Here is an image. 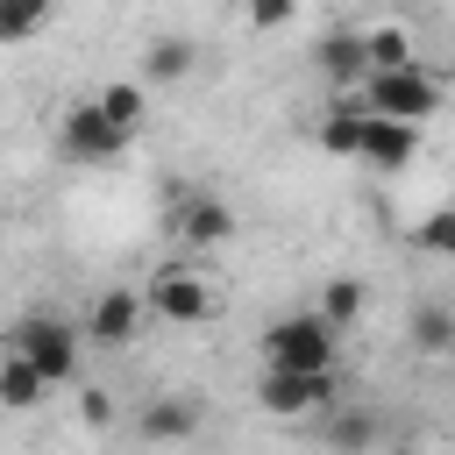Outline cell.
I'll list each match as a JSON object with an SVG mask.
<instances>
[{"label":"cell","mask_w":455,"mask_h":455,"mask_svg":"<svg viewBox=\"0 0 455 455\" xmlns=\"http://www.w3.org/2000/svg\"><path fill=\"white\" fill-rule=\"evenodd\" d=\"M363 114L370 121H398V128H427L441 114V78L427 64H405V71H370L363 78Z\"/></svg>","instance_id":"6da1fadb"},{"label":"cell","mask_w":455,"mask_h":455,"mask_svg":"<svg viewBox=\"0 0 455 455\" xmlns=\"http://www.w3.org/2000/svg\"><path fill=\"white\" fill-rule=\"evenodd\" d=\"M0 348H7V355H21L50 391L78 377V327H71V320H57V313H28V320H14V327L0 334Z\"/></svg>","instance_id":"7a4b0ae2"},{"label":"cell","mask_w":455,"mask_h":455,"mask_svg":"<svg viewBox=\"0 0 455 455\" xmlns=\"http://www.w3.org/2000/svg\"><path fill=\"white\" fill-rule=\"evenodd\" d=\"M334 363H341V334L320 313H284V320L263 327V370H306V377H320Z\"/></svg>","instance_id":"3957f363"},{"label":"cell","mask_w":455,"mask_h":455,"mask_svg":"<svg viewBox=\"0 0 455 455\" xmlns=\"http://www.w3.org/2000/svg\"><path fill=\"white\" fill-rule=\"evenodd\" d=\"M135 291H142V306H149L156 320H171V327H199V320H213V277L192 270V263H156Z\"/></svg>","instance_id":"277c9868"},{"label":"cell","mask_w":455,"mask_h":455,"mask_svg":"<svg viewBox=\"0 0 455 455\" xmlns=\"http://www.w3.org/2000/svg\"><path fill=\"white\" fill-rule=\"evenodd\" d=\"M334 398H341L334 370H320V377H306V370H263V384H256V405H263L270 419H313V412H327Z\"/></svg>","instance_id":"5b68a950"},{"label":"cell","mask_w":455,"mask_h":455,"mask_svg":"<svg viewBox=\"0 0 455 455\" xmlns=\"http://www.w3.org/2000/svg\"><path fill=\"white\" fill-rule=\"evenodd\" d=\"M57 149H64L71 164H114V156L128 149V135H121L92 100H71V107L57 114Z\"/></svg>","instance_id":"8992f818"},{"label":"cell","mask_w":455,"mask_h":455,"mask_svg":"<svg viewBox=\"0 0 455 455\" xmlns=\"http://www.w3.org/2000/svg\"><path fill=\"white\" fill-rule=\"evenodd\" d=\"M142 320H149L142 291H135V284H114V291H100V299L85 306L78 341H92V348H128V341L142 334Z\"/></svg>","instance_id":"52a82bcc"},{"label":"cell","mask_w":455,"mask_h":455,"mask_svg":"<svg viewBox=\"0 0 455 455\" xmlns=\"http://www.w3.org/2000/svg\"><path fill=\"white\" fill-rule=\"evenodd\" d=\"M171 235H178L185 249H228V242H235V206L213 199V192H192V199L171 206Z\"/></svg>","instance_id":"ba28073f"},{"label":"cell","mask_w":455,"mask_h":455,"mask_svg":"<svg viewBox=\"0 0 455 455\" xmlns=\"http://www.w3.org/2000/svg\"><path fill=\"white\" fill-rule=\"evenodd\" d=\"M135 434L156 441V448H185V441L199 434V398H192V391H156V398H142Z\"/></svg>","instance_id":"9c48e42d"},{"label":"cell","mask_w":455,"mask_h":455,"mask_svg":"<svg viewBox=\"0 0 455 455\" xmlns=\"http://www.w3.org/2000/svg\"><path fill=\"white\" fill-rule=\"evenodd\" d=\"M412 156H419V128H398V121H370V128H363V156H355V164H370V171L391 178V171H405Z\"/></svg>","instance_id":"30bf717a"},{"label":"cell","mask_w":455,"mask_h":455,"mask_svg":"<svg viewBox=\"0 0 455 455\" xmlns=\"http://www.w3.org/2000/svg\"><path fill=\"white\" fill-rule=\"evenodd\" d=\"M363 128H370V114H363V100H334L327 114H320V149L327 156H341V164H355L363 156Z\"/></svg>","instance_id":"8fae6325"},{"label":"cell","mask_w":455,"mask_h":455,"mask_svg":"<svg viewBox=\"0 0 455 455\" xmlns=\"http://www.w3.org/2000/svg\"><path fill=\"white\" fill-rule=\"evenodd\" d=\"M363 64H370V71H405V64H419V57H412V28H398V21L363 28Z\"/></svg>","instance_id":"7c38bea8"},{"label":"cell","mask_w":455,"mask_h":455,"mask_svg":"<svg viewBox=\"0 0 455 455\" xmlns=\"http://www.w3.org/2000/svg\"><path fill=\"white\" fill-rule=\"evenodd\" d=\"M320 71H327L334 85H363V78H370V64H363V28L327 36V43H320Z\"/></svg>","instance_id":"4fadbf2b"},{"label":"cell","mask_w":455,"mask_h":455,"mask_svg":"<svg viewBox=\"0 0 455 455\" xmlns=\"http://www.w3.org/2000/svg\"><path fill=\"white\" fill-rule=\"evenodd\" d=\"M43 398H50V384H43L21 355H7V348H0V405H7V412H36Z\"/></svg>","instance_id":"5bb4252c"},{"label":"cell","mask_w":455,"mask_h":455,"mask_svg":"<svg viewBox=\"0 0 455 455\" xmlns=\"http://www.w3.org/2000/svg\"><path fill=\"white\" fill-rule=\"evenodd\" d=\"M313 313H320V320H327L334 334H348V327L363 320V277H327V284H320V306H313Z\"/></svg>","instance_id":"9a60e30c"},{"label":"cell","mask_w":455,"mask_h":455,"mask_svg":"<svg viewBox=\"0 0 455 455\" xmlns=\"http://www.w3.org/2000/svg\"><path fill=\"white\" fill-rule=\"evenodd\" d=\"M50 21H57L50 0H0V50H7V43H36Z\"/></svg>","instance_id":"2e32d148"},{"label":"cell","mask_w":455,"mask_h":455,"mask_svg":"<svg viewBox=\"0 0 455 455\" xmlns=\"http://www.w3.org/2000/svg\"><path fill=\"white\" fill-rule=\"evenodd\" d=\"M92 107H100L121 135H135V128H142V85H135V78H107V85L92 92Z\"/></svg>","instance_id":"e0dca14e"},{"label":"cell","mask_w":455,"mask_h":455,"mask_svg":"<svg viewBox=\"0 0 455 455\" xmlns=\"http://www.w3.org/2000/svg\"><path fill=\"white\" fill-rule=\"evenodd\" d=\"M412 348L419 355H455V306H419L412 313Z\"/></svg>","instance_id":"ac0fdd59"},{"label":"cell","mask_w":455,"mask_h":455,"mask_svg":"<svg viewBox=\"0 0 455 455\" xmlns=\"http://www.w3.org/2000/svg\"><path fill=\"white\" fill-rule=\"evenodd\" d=\"M185 71H192V43H185V36H156L149 57H142V78H149V85H171V78H185Z\"/></svg>","instance_id":"d6986e66"},{"label":"cell","mask_w":455,"mask_h":455,"mask_svg":"<svg viewBox=\"0 0 455 455\" xmlns=\"http://www.w3.org/2000/svg\"><path fill=\"white\" fill-rule=\"evenodd\" d=\"M327 441H334V455H377V419L348 405V412L327 419Z\"/></svg>","instance_id":"ffe728a7"},{"label":"cell","mask_w":455,"mask_h":455,"mask_svg":"<svg viewBox=\"0 0 455 455\" xmlns=\"http://www.w3.org/2000/svg\"><path fill=\"white\" fill-rule=\"evenodd\" d=\"M412 242H419L427 256H455V206H434V213L412 228Z\"/></svg>","instance_id":"44dd1931"},{"label":"cell","mask_w":455,"mask_h":455,"mask_svg":"<svg viewBox=\"0 0 455 455\" xmlns=\"http://www.w3.org/2000/svg\"><path fill=\"white\" fill-rule=\"evenodd\" d=\"M249 21H256V28H291L299 7H291V0H263V7H249Z\"/></svg>","instance_id":"7402d4cb"},{"label":"cell","mask_w":455,"mask_h":455,"mask_svg":"<svg viewBox=\"0 0 455 455\" xmlns=\"http://www.w3.org/2000/svg\"><path fill=\"white\" fill-rule=\"evenodd\" d=\"M78 419H85V427H107V419H114V398H107V391H78Z\"/></svg>","instance_id":"603a6c76"},{"label":"cell","mask_w":455,"mask_h":455,"mask_svg":"<svg viewBox=\"0 0 455 455\" xmlns=\"http://www.w3.org/2000/svg\"><path fill=\"white\" fill-rule=\"evenodd\" d=\"M384 455H419V448H384Z\"/></svg>","instance_id":"cb8c5ba5"}]
</instances>
